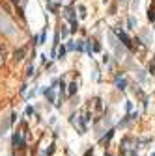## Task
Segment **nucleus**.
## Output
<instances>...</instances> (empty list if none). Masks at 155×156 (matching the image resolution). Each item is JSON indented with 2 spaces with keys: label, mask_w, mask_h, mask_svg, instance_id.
<instances>
[{
  "label": "nucleus",
  "mask_w": 155,
  "mask_h": 156,
  "mask_svg": "<svg viewBox=\"0 0 155 156\" xmlns=\"http://www.w3.org/2000/svg\"><path fill=\"white\" fill-rule=\"evenodd\" d=\"M0 30H2L4 34H8V35H15V34H17L13 23H11L6 15H2V13H0Z\"/></svg>",
  "instance_id": "nucleus-1"
},
{
  "label": "nucleus",
  "mask_w": 155,
  "mask_h": 156,
  "mask_svg": "<svg viewBox=\"0 0 155 156\" xmlns=\"http://www.w3.org/2000/svg\"><path fill=\"white\" fill-rule=\"evenodd\" d=\"M108 41H110V47L114 48V52H116V58L123 60V58H125V50H123V47H120L118 39H116V37H114L112 34H108Z\"/></svg>",
  "instance_id": "nucleus-2"
},
{
  "label": "nucleus",
  "mask_w": 155,
  "mask_h": 156,
  "mask_svg": "<svg viewBox=\"0 0 155 156\" xmlns=\"http://www.w3.org/2000/svg\"><path fill=\"white\" fill-rule=\"evenodd\" d=\"M10 125H11V117L4 115V117H2V121H0V136H4V134L10 130Z\"/></svg>",
  "instance_id": "nucleus-3"
},
{
  "label": "nucleus",
  "mask_w": 155,
  "mask_h": 156,
  "mask_svg": "<svg viewBox=\"0 0 155 156\" xmlns=\"http://www.w3.org/2000/svg\"><path fill=\"white\" fill-rule=\"evenodd\" d=\"M116 34H118V39L122 41V45L127 47V48H131V39L127 37V34H123L122 30H116Z\"/></svg>",
  "instance_id": "nucleus-4"
},
{
  "label": "nucleus",
  "mask_w": 155,
  "mask_h": 156,
  "mask_svg": "<svg viewBox=\"0 0 155 156\" xmlns=\"http://www.w3.org/2000/svg\"><path fill=\"white\" fill-rule=\"evenodd\" d=\"M116 87H118V89H122V91L127 87V82H125V78H122L120 74L116 76Z\"/></svg>",
  "instance_id": "nucleus-5"
},
{
  "label": "nucleus",
  "mask_w": 155,
  "mask_h": 156,
  "mask_svg": "<svg viewBox=\"0 0 155 156\" xmlns=\"http://www.w3.org/2000/svg\"><path fill=\"white\" fill-rule=\"evenodd\" d=\"M24 54H26V48H24V47H21V48H17V50H15V54H13V58H15L17 61H21V60L24 58Z\"/></svg>",
  "instance_id": "nucleus-6"
},
{
  "label": "nucleus",
  "mask_w": 155,
  "mask_h": 156,
  "mask_svg": "<svg viewBox=\"0 0 155 156\" xmlns=\"http://www.w3.org/2000/svg\"><path fill=\"white\" fill-rule=\"evenodd\" d=\"M45 97H47V101H49V102H54V104H56V101H54V87H47Z\"/></svg>",
  "instance_id": "nucleus-7"
},
{
  "label": "nucleus",
  "mask_w": 155,
  "mask_h": 156,
  "mask_svg": "<svg viewBox=\"0 0 155 156\" xmlns=\"http://www.w3.org/2000/svg\"><path fill=\"white\" fill-rule=\"evenodd\" d=\"M148 19H150V20H155V8H150V9H148Z\"/></svg>",
  "instance_id": "nucleus-8"
},
{
  "label": "nucleus",
  "mask_w": 155,
  "mask_h": 156,
  "mask_svg": "<svg viewBox=\"0 0 155 156\" xmlns=\"http://www.w3.org/2000/svg\"><path fill=\"white\" fill-rule=\"evenodd\" d=\"M75 91H77V82H71L69 84V95H75Z\"/></svg>",
  "instance_id": "nucleus-9"
},
{
  "label": "nucleus",
  "mask_w": 155,
  "mask_h": 156,
  "mask_svg": "<svg viewBox=\"0 0 155 156\" xmlns=\"http://www.w3.org/2000/svg\"><path fill=\"white\" fill-rule=\"evenodd\" d=\"M142 37L146 39V43H148V45H151V35L148 34V32H142Z\"/></svg>",
  "instance_id": "nucleus-10"
},
{
  "label": "nucleus",
  "mask_w": 155,
  "mask_h": 156,
  "mask_svg": "<svg viewBox=\"0 0 155 156\" xmlns=\"http://www.w3.org/2000/svg\"><path fill=\"white\" fill-rule=\"evenodd\" d=\"M137 26V19L135 17H129V28H135Z\"/></svg>",
  "instance_id": "nucleus-11"
},
{
  "label": "nucleus",
  "mask_w": 155,
  "mask_h": 156,
  "mask_svg": "<svg viewBox=\"0 0 155 156\" xmlns=\"http://www.w3.org/2000/svg\"><path fill=\"white\" fill-rule=\"evenodd\" d=\"M112 136H114V130H108V134H107V136L103 138V141H108V139H110Z\"/></svg>",
  "instance_id": "nucleus-12"
},
{
  "label": "nucleus",
  "mask_w": 155,
  "mask_h": 156,
  "mask_svg": "<svg viewBox=\"0 0 155 156\" xmlns=\"http://www.w3.org/2000/svg\"><path fill=\"white\" fill-rule=\"evenodd\" d=\"M84 48V41H77V50H82Z\"/></svg>",
  "instance_id": "nucleus-13"
},
{
  "label": "nucleus",
  "mask_w": 155,
  "mask_h": 156,
  "mask_svg": "<svg viewBox=\"0 0 155 156\" xmlns=\"http://www.w3.org/2000/svg\"><path fill=\"white\" fill-rule=\"evenodd\" d=\"M79 9H80V15H82V17H86V8H84V6H80Z\"/></svg>",
  "instance_id": "nucleus-14"
},
{
  "label": "nucleus",
  "mask_w": 155,
  "mask_h": 156,
  "mask_svg": "<svg viewBox=\"0 0 155 156\" xmlns=\"http://www.w3.org/2000/svg\"><path fill=\"white\" fill-rule=\"evenodd\" d=\"M34 74V67L30 65V67H28V73H26V76H32Z\"/></svg>",
  "instance_id": "nucleus-15"
},
{
  "label": "nucleus",
  "mask_w": 155,
  "mask_h": 156,
  "mask_svg": "<svg viewBox=\"0 0 155 156\" xmlns=\"http://www.w3.org/2000/svg\"><path fill=\"white\" fill-rule=\"evenodd\" d=\"M67 35V30H66V26H62V37H66Z\"/></svg>",
  "instance_id": "nucleus-16"
},
{
  "label": "nucleus",
  "mask_w": 155,
  "mask_h": 156,
  "mask_svg": "<svg viewBox=\"0 0 155 156\" xmlns=\"http://www.w3.org/2000/svg\"><path fill=\"white\" fill-rule=\"evenodd\" d=\"M32 113H34V110L30 108V106H28V108H26V115H32Z\"/></svg>",
  "instance_id": "nucleus-17"
},
{
  "label": "nucleus",
  "mask_w": 155,
  "mask_h": 156,
  "mask_svg": "<svg viewBox=\"0 0 155 156\" xmlns=\"http://www.w3.org/2000/svg\"><path fill=\"white\" fill-rule=\"evenodd\" d=\"M138 2H140V0H133V9L138 8Z\"/></svg>",
  "instance_id": "nucleus-18"
},
{
  "label": "nucleus",
  "mask_w": 155,
  "mask_h": 156,
  "mask_svg": "<svg viewBox=\"0 0 155 156\" xmlns=\"http://www.w3.org/2000/svg\"><path fill=\"white\" fill-rule=\"evenodd\" d=\"M84 156H94V151L90 149V151H86V154H84Z\"/></svg>",
  "instance_id": "nucleus-19"
}]
</instances>
